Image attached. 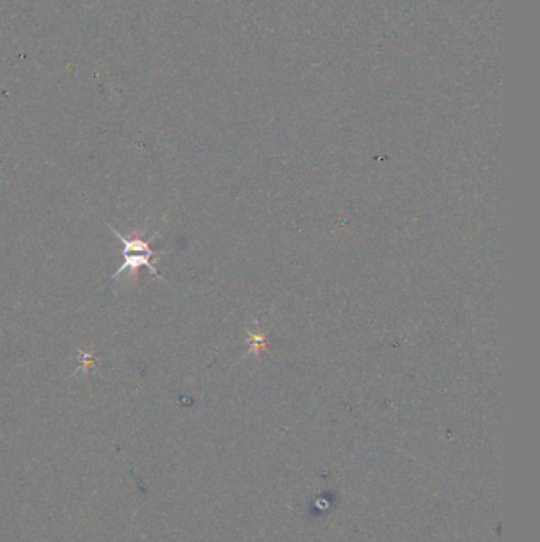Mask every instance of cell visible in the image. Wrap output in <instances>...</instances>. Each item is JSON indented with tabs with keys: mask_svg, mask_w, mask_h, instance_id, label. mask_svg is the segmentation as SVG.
<instances>
[{
	"mask_svg": "<svg viewBox=\"0 0 540 542\" xmlns=\"http://www.w3.org/2000/svg\"><path fill=\"white\" fill-rule=\"evenodd\" d=\"M110 229L111 232L115 233V237L121 240L122 246H124V251H122V265L116 273L111 275V278L118 279L119 276L124 275L127 271L135 275L141 267H146L154 278L160 279L159 271H157L156 265H154V257L159 252L151 248V241L154 240V237L148 241L141 240V238H127L121 232H118L115 227H110Z\"/></svg>",
	"mask_w": 540,
	"mask_h": 542,
	"instance_id": "1",
	"label": "cell"
}]
</instances>
